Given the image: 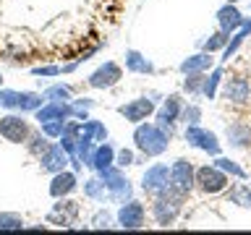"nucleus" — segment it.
<instances>
[{
    "label": "nucleus",
    "instance_id": "obj_1",
    "mask_svg": "<svg viewBox=\"0 0 251 235\" xmlns=\"http://www.w3.org/2000/svg\"><path fill=\"white\" fill-rule=\"evenodd\" d=\"M133 146L139 149L144 157H160L168 152L170 146V133L162 131L157 123H136L133 131Z\"/></svg>",
    "mask_w": 251,
    "mask_h": 235
},
{
    "label": "nucleus",
    "instance_id": "obj_2",
    "mask_svg": "<svg viewBox=\"0 0 251 235\" xmlns=\"http://www.w3.org/2000/svg\"><path fill=\"white\" fill-rule=\"evenodd\" d=\"M183 199H186V193H180L178 188H173V186H168L160 193H154V201H152V217H154V222L162 225V227L173 225L178 219L180 209H183Z\"/></svg>",
    "mask_w": 251,
    "mask_h": 235
},
{
    "label": "nucleus",
    "instance_id": "obj_3",
    "mask_svg": "<svg viewBox=\"0 0 251 235\" xmlns=\"http://www.w3.org/2000/svg\"><path fill=\"white\" fill-rule=\"evenodd\" d=\"M102 178V183H105V191H107V201H115V204H123L131 199L133 188H131V180L123 175V167H118V164H110L105 167L102 172H97Z\"/></svg>",
    "mask_w": 251,
    "mask_h": 235
},
{
    "label": "nucleus",
    "instance_id": "obj_4",
    "mask_svg": "<svg viewBox=\"0 0 251 235\" xmlns=\"http://www.w3.org/2000/svg\"><path fill=\"white\" fill-rule=\"evenodd\" d=\"M34 131L31 123L24 118V113H8L0 118V136L11 144H26L29 133Z\"/></svg>",
    "mask_w": 251,
    "mask_h": 235
},
{
    "label": "nucleus",
    "instance_id": "obj_5",
    "mask_svg": "<svg viewBox=\"0 0 251 235\" xmlns=\"http://www.w3.org/2000/svg\"><path fill=\"white\" fill-rule=\"evenodd\" d=\"M121 78H123V68L115 60H105L100 68H94L89 73L86 86L89 89H113L115 84H121Z\"/></svg>",
    "mask_w": 251,
    "mask_h": 235
},
{
    "label": "nucleus",
    "instance_id": "obj_6",
    "mask_svg": "<svg viewBox=\"0 0 251 235\" xmlns=\"http://www.w3.org/2000/svg\"><path fill=\"white\" fill-rule=\"evenodd\" d=\"M118 225L123 227V230H141L147 222V209H144V204L136 201V199H128V201H123L121 207H118Z\"/></svg>",
    "mask_w": 251,
    "mask_h": 235
},
{
    "label": "nucleus",
    "instance_id": "obj_7",
    "mask_svg": "<svg viewBox=\"0 0 251 235\" xmlns=\"http://www.w3.org/2000/svg\"><path fill=\"white\" fill-rule=\"evenodd\" d=\"M196 186H199V191L204 193H220V191H225L227 188V172L225 170H220L217 164H204V167L196 170Z\"/></svg>",
    "mask_w": 251,
    "mask_h": 235
},
{
    "label": "nucleus",
    "instance_id": "obj_8",
    "mask_svg": "<svg viewBox=\"0 0 251 235\" xmlns=\"http://www.w3.org/2000/svg\"><path fill=\"white\" fill-rule=\"evenodd\" d=\"M78 212H81L78 201L63 196V199H55L50 214H47V222H50V225H60V227H71L78 219Z\"/></svg>",
    "mask_w": 251,
    "mask_h": 235
},
{
    "label": "nucleus",
    "instance_id": "obj_9",
    "mask_svg": "<svg viewBox=\"0 0 251 235\" xmlns=\"http://www.w3.org/2000/svg\"><path fill=\"white\" fill-rule=\"evenodd\" d=\"M170 186V167L165 162H154L152 167H147V172L141 175V191L154 196L165 191V188Z\"/></svg>",
    "mask_w": 251,
    "mask_h": 235
},
{
    "label": "nucleus",
    "instance_id": "obj_10",
    "mask_svg": "<svg viewBox=\"0 0 251 235\" xmlns=\"http://www.w3.org/2000/svg\"><path fill=\"white\" fill-rule=\"evenodd\" d=\"M170 186L186 196L191 193V188L196 186V170L188 160H176L170 164Z\"/></svg>",
    "mask_w": 251,
    "mask_h": 235
},
{
    "label": "nucleus",
    "instance_id": "obj_11",
    "mask_svg": "<svg viewBox=\"0 0 251 235\" xmlns=\"http://www.w3.org/2000/svg\"><path fill=\"white\" fill-rule=\"evenodd\" d=\"M37 160H39V170L47 172V175H55V172H60V170L68 167L71 157H68V152L60 144H50L42 154L37 157Z\"/></svg>",
    "mask_w": 251,
    "mask_h": 235
},
{
    "label": "nucleus",
    "instance_id": "obj_12",
    "mask_svg": "<svg viewBox=\"0 0 251 235\" xmlns=\"http://www.w3.org/2000/svg\"><path fill=\"white\" fill-rule=\"evenodd\" d=\"M154 113V99H149V97H139V99H131V102H126V105L118 107V115L126 118L128 123H144L149 120V115Z\"/></svg>",
    "mask_w": 251,
    "mask_h": 235
},
{
    "label": "nucleus",
    "instance_id": "obj_13",
    "mask_svg": "<svg viewBox=\"0 0 251 235\" xmlns=\"http://www.w3.org/2000/svg\"><path fill=\"white\" fill-rule=\"evenodd\" d=\"M186 141H188V146L201 149V152H207V154H212V157L220 154V141H217V136H215L212 131L199 128V125H186Z\"/></svg>",
    "mask_w": 251,
    "mask_h": 235
},
{
    "label": "nucleus",
    "instance_id": "obj_14",
    "mask_svg": "<svg viewBox=\"0 0 251 235\" xmlns=\"http://www.w3.org/2000/svg\"><path fill=\"white\" fill-rule=\"evenodd\" d=\"M180 110H183V99H180L178 94H170V97L162 102V107L157 110V125H160L162 131H168L170 136H173V125H176V120L180 118Z\"/></svg>",
    "mask_w": 251,
    "mask_h": 235
},
{
    "label": "nucleus",
    "instance_id": "obj_15",
    "mask_svg": "<svg viewBox=\"0 0 251 235\" xmlns=\"http://www.w3.org/2000/svg\"><path fill=\"white\" fill-rule=\"evenodd\" d=\"M68 118H74V107H71V102H45L42 107L34 110V120L37 123L68 120Z\"/></svg>",
    "mask_w": 251,
    "mask_h": 235
},
{
    "label": "nucleus",
    "instance_id": "obj_16",
    "mask_svg": "<svg viewBox=\"0 0 251 235\" xmlns=\"http://www.w3.org/2000/svg\"><path fill=\"white\" fill-rule=\"evenodd\" d=\"M78 188V175L74 170H60L55 172L50 180V196L52 199H63V196H71Z\"/></svg>",
    "mask_w": 251,
    "mask_h": 235
},
{
    "label": "nucleus",
    "instance_id": "obj_17",
    "mask_svg": "<svg viewBox=\"0 0 251 235\" xmlns=\"http://www.w3.org/2000/svg\"><path fill=\"white\" fill-rule=\"evenodd\" d=\"M110 164H115V146H113V144H107V141H102V144L94 146V154H92L89 170L102 172L105 167H110Z\"/></svg>",
    "mask_w": 251,
    "mask_h": 235
},
{
    "label": "nucleus",
    "instance_id": "obj_18",
    "mask_svg": "<svg viewBox=\"0 0 251 235\" xmlns=\"http://www.w3.org/2000/svg\"><path fill=\"white\" fill-rule=\"evenodd\" d=\"M217 24H220V31L233 34V31L243 24V16L238 13V8H235L233 3H227V5H223V8L217 11Z\"/></svg>",
    "mask_w": 251,
    "mask_h": 235
},
{
    "label": "nucleus",
    "instance_id": "obj_19",
    "mask_svg": "<svg viewBox=\"0 0 251 235\" xmlns=\"http://www.w3.org/2000/svg\"><path fill=\"white\" fill-rule=\"evenodd\" d=\"M126 70L128 73H154L152 60H147L139 50H126Z\"/></svg>",
    "mask_w": 251,
    "mask_h": 235
},
{
    "label": "nucleus",
    "instance_id": "obj_20",
    "mask_svg": "<svg viewBox=\"0 0 251 235\" xmlns=\"http://www.w3.org/2000/svg\"><path fill=\"white\" fill-rule=\"evenodd\" d=\"M212 68V52H199V55H191L180 63V73H204V70Z\"/></svg>",
    "mask_w": 251,
    "mask_h": 235
},
{
    "label": "nucleus",
    "instance_id": "obj_21",
    "mask_svg": "<svg viewBox=\"0 0 251 235\" xmlns=\"http://www.w3.org/2000/svg\"><path fill=\"white\" fill-rule=\"evenodd\" d=\"M225 97L233 99V102H246L251 97V84L243 76L233 78V81H227V86H225Z\"/></svg>",
    "mask_w": 251,
    "mask_h": 235
},
{
    "label": "nucleus",
    "instance_id": "obj_22",
    "mask_svg": "<svg viewBox=\"0 0 251 235\" xmlns=\"http://www.w3.org/2000/svg\"><path fill=\"white\" fill-rule=\"evenodd\" d=\"M227 141H230V146H238V149L249 146L251 144V128L246 123H241V120L227 125Z\"/></svg>",
    "mask_w": 251,
    "mask_h": 235
},
{
    "label": "nucleus",
    "instance_id": "obj_23",
    "mask_svg": "<svg viewBox=\"0 0 251 235\" xmlns=\"http://www.w3.org/2000/svg\"><path fill=\"white\" fill-rule=\"evenodd\" d=\"M84 196H86V199H92V201H102V204L107 201L105 183H102V178L97 175V172H94L92 178H86V180H84Z\"/></svg>",
    "mask_w": 251,
    "mask_h": 235
},
{
    "label": "nucleus",
    "instance_id": "obj_24",
    "mask_svg": "<svg viewBox=\"0 0 251 235\" xmlns=\"http://www.w3.org/2000/svg\"><path fill=\"white\" fill-rule=\"evenodd\" d=\"M251 34V19H243V24L238 26V34L233 37V42H227L225 47H223V60H230L233 55H235V50L243 45V39H246Z\"/></svg>",
    "mask_w": 251,
    "mask_h": 235
},
{
    "label": "nucleus",
    "instance_id": "obj_25",
    "mask_svg": "<svg viewBox=\"0 0 251 235\" xmlns=\"http://www.w3.org/2000/svg\"><path fill=\"white\" fill-rule=\"evenodd\" d=\"M45 102H71L74 99V86L71 84H52L42 92Z\"/></svg>",
    "mask_w": 251,
    "mask_h": 235
},
{
    "label": "nucleus",
    "instance_id": "obj_26",
    "mask_svg": "<svg viewBox=\"0 0 251 235\" xmlns=\"http://www.w3.org/2000/svg\"><path fill=\"white\" fill-rule=\"evenodd\" d=\"M24 146H26V152H29L31 157H39L47 146H50V139H47L42 131H31V133H29V139H26V144H24Z\"/></svg>",
    "mask_w": 251,
    "mask_h": 235
},
{
    "label": "nucleus",
    "instance_id": "obj_27",
    "mask_svg": "<svg viewBox=\"0 0 251 235\" xmlns=\"http://www.w3.org/2000/svg\"><path fill=\"white\" fill-rule=\"evenodd\" d=\"M81 133H86V136H92L94 141H107V128L105 123L100 120H92V118H86V120H81Z\"/></svg>",
    "mask_w": 251,
    "mask_h": 235
},
{
    "label": "nucleus",
    "instance_id": "obj_28",
    "mask_svg": "<svg viewBox=\"0 0 251 235\" xmlns=\"http://www.w3.org/2000/svg\"><path fill=\"white\" fill-rule=\"evenodd\" d=\"M26 222H24L21 214L16 212H0V230H24Z\"/></svg>",
    "mask_w": 251,
    "mask_h": 235
},
{
    "label": "nucleus",
    "instance_id": "obj_29",
    "mask_svg": "<svg viewBox=\"0 0 251 235\" xmlns=\"http://www.w3.org/2000/svg\"><path fill=\"white\" fill-rule=\"evenodd\" d=\"M215 164H217L220 170L230 172L233 178H241V180L246 178V170H243V167H238V164H235L233 160H227V157H220V154H217V160H215Z\"/></svg>",
    "mask_w": 251,
    "mask_h": 235
},
{
    "label": "nucleus",
    "instance_id": "obj_30",
    "mask_svg": "<svg viewBox=\"0 0 251 235\" xmlns=\"http://www.w3.org/2000/svg\"><path fill=\"white\" fill-rule=\"evenodd\" d=\"M89 227H94V230H107V227H113V214H110L107 209H97L92 214V225Z\"/></svg>",
    "mask_w": 251,
    "mask_h": 235
},
{
    "label": "nucleus",
    "instance_id": "obj_31",
    "mask_svg": "<svg viewBox=\"0 0 251 235\" xmlns=\"http://www.w3.org/2000/svg\"><path fill=\"white\" fill-rule=\"evenodd\" d=\"M220 78H223V68H215V70H212V76H209V78H204V86H201V94H204V97H209V99L215 97Z\"/></svg>",
    "mask_w": 251,
    "mask_h": 235
},
{
    "label": "nucleus",
    "instance_id": "obj_32",
    "mask_svg": "<svg viewBox=\"0 0 251 235\" xmlns=\"http://www.w3.org/2000/svg\"><path fill=\"white\" fill-rule=\"evenodd\" d=\"M178 120H183L186 125H196V123L201 120V107H199V105H183Z\"/></svg>",
    "mask_w": 251,
    "mask_h": 235
},
{
    "label": "nucleus",
    "instance_id": "obj_33",
    "mask_svg": "<svg viewBox=\"0 0 251 235\" xmlns=\"http://www.w3.org/2000/svg\"><path fill=\"white\" fill-rule=\"evenodd\" d=\"M227 199H230L233 204H241V207H249V209H251V188H249V186H238V188H233Z\"/></svg>",
    "mask_w": 251,
    "mask_h": 235
},
{
    "label": "nucleus",
    "instance_id": "obj_34",
    "mask_svg": "<svg viewBox=\"0 0 251 235\" xmlns=\"http://www.w3.org/2000/svg\"><path fill=\"white\" fill-rule=\"evenodd\" d=\"M63 125H66V120H47V123H39V131H42L47 139H60Z\"/></svg>",
    "mask_w": 251,
    "mask_h": 235
},
{
    "label": "nucleus",
    "instance_id": "obj_35",
    "mask_svg": "<svg viewBox=\"0 0 251 235\" xmlns=\"http://www.w3.org/2000/svg\"><path fill=\"white\" fill-rule=\"evenodd\" d=\"M227 39H230V34H225V31H217V34H212L207 42H204V52H215V50H223V47L227 45Z\"/></svg>",
    "mask_w": 251,
    "mask_h": 235
},
{
    "label": "nucleus",
    "instance_id": "obj_36",
    "mask_svg": "<svg viewBox=\"0 0 251 235\" xmlns=\"http://www.w3.org/2000/svg\"><path fill=\"white\" fill-rule=\"evenodd\" d=\"M204 73H186V81H183V89L188 94H196V92H201V86H204Z\"/></svg>",
    "mask_w": 251,
    "mask_h": 235
},
{
    "label": "nucleus",
    "instance_id": "obj_37",
    "mask_svg": "<svg viewBox=\"0 0 251 235\" xmlns=\"http://www.w3.org/2000/svg\"><path fill=\"white\" fill-rule=\"evenodd\" d=\"M115 164L118 167H131V164H136V157H133L131 149H118L115 152Z\"/></svg>",
    "mask_w": 251,
    "mask_h": 235
},
{
    "label": "nucleus",
    "instance_id": "obj_38",
    "mask_svg": "<svg viewBox=\"0 0 251 235\" xmlns=\"http://www.w3.org/2000/svg\"><path fill=\"white\" fill-rule=\"evenodd\" d=\"M60 73H63L60 66H37V68H31V76H42V78H47V76H60Z\"/></svg>",
    "mask_w": 251,
    "mask_h": 235
},
{
    "label": "nucleus",
    "instance_id": "obj_39",
    "mask_svg": "<svg viewBox=\"0 0 251 235\" xmlns=\"http://www.w3.org/2000/svg\"><path fill=\"white\" fill-rule=\"evenodd\" d=\"M0 86H3V73H0Z\"/></svg>",
    "mask_w": 251,
    "mask_h": 235
},
{
    "label": "nucleus",
    "instance_id": "obj_40",
    "mask_svg": "<svg viewBox=\"0 0 251 235\" xmlns=\"http://www.w3.org/2000/svg\"><path fill=\"white\" fill-rule=\"evenodd\" d=\"M227 3H238V0H227Z\"/></svg>",
    "mask_w": 251,
    "mask_h": 235
}]
</instances>
